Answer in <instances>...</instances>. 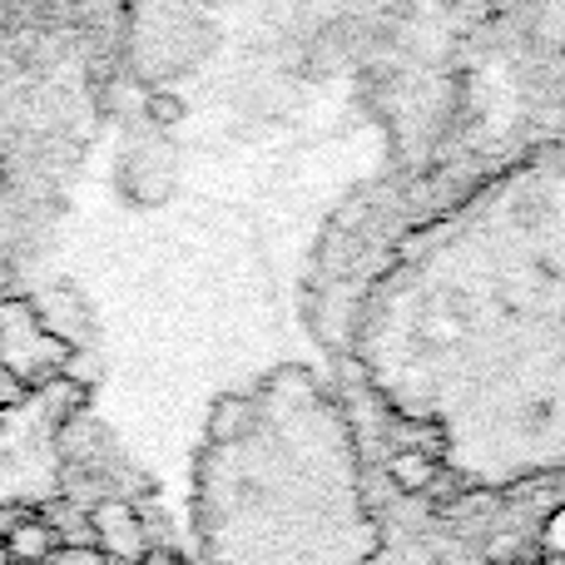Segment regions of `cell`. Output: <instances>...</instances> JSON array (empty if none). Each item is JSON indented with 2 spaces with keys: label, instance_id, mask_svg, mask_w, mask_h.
Wrapping results in <instances>:
<instances>
[{
  "label": "cell",
  "instance_id": "6da1fadb",
  "mask_svg": "<svg viewBox=\"0 0 565 565\" xmlns=\"http://www.w3.org/2000/svg\"><path fill=\"white\" fill-rule=\"evenodd\" d=\"M352 367L467 491L565 467V149L477 179L417 224L352 318Z\"/></svg>",
  "mask_w": 565,
  "mask_h": 565
},
{
  "label": "cell",
  "instance_id": "7a4b0ae2",
  "mask_svg": "<svg viewBox=\"0 0 565 565\" xmlns=\"http://www.w3.org/2000/svg\"><path fill=\"white\" fill-rule=\"evenodd\" d=\"M70 358H75V348H70L65 332H55V322L40 312V302H0V377L6 382H15L20 392H45L50 382H60Z\"/></svg>",
  "mask_w": 565,
  "mask_h": 565
},
{
  "label": "cell",
  "instance_id": "3957f363",
  "mask_svg": "<svg viewBox=\"0 0 565 565\" xmlns=\"http://www.w3.org/2000/svg\"><path fill=\"white\" fill-rule=\"evenodd\" d=\"M89 531H95V551L109 565H145L149 561V536L145 521L129 501H99L89 511Z\"/></svg>",
  "mask_w": 565,
  "mask_h": 565
},
{
  "label": "cell",
  "instance_id": "277c9868",
  "mask_svg": "<svg viewBox=\"0 0 565 565\" xmlns=\"http://www.w3.org/2000/svg\"><path fill=\"white\" fill-rule=\"evenodd\" d=\"M0 551H6L10 565H45L60 551V536L45 516H15L0 536Z\"/></svg>",
  "mask_w": 565,
  "mask_h": 565
},
{
  "label": "cell",
  "instance_id": "5b68a950",
  "mask_svg": "<svg viewBox=\"0 0 565 565\" xmlns=\"http://www.w3.org/2000/svg\"><path fill=\"white\" fill-rule=\"evenodd\" d=\"M536 45L546 65L565 75V0H536Z\"/></svg>",
  "mask_w": 565,
  "mask_h": 565
},
{
  "label": "cell",
  "instance_id": "8992f818",
  "mask_svg": "<svg viewBox=\"0 0 565 565\" xmlns=\"http://www.w3.org/2000/svg\"><path fill=\"white\" fill-rule=\"evenodd\" d=\"M437 457L431 451H402V457H392V481H397L402 491H427L431 481H437Z\"/></svg>",
  "mask_w": 565,
  "mask_h": 565
},
{
  "label": "cell",
  "instance_id": "52a82bcc",
  "mask_svg": "<svg viewBox=\"0 0 565 565\" xmlns=\"http://www.w3.org/2000/svg\"><path fill=\"white\" fill-rule=\"evenodd\" d=\"M45 565H109L105 556H99L95 546H60L55 556H50Z\"/></svg>",
  "mask_w": 565,
  "mask_h": 565
},
{
  "label": "cell",
  "instance_id": "ba28073f",
  "mask_svg": "<svg viewBox=\"0 0 565 565\" xmlns=\"http://www.w3.org/2000/svg\"><path fill=\"white\" fill-rule=\"evenodd\" d=\"M546 546H551V551H561V556H565V511H556V516L546 521Z\"/></svg>",
  "mask_w": 565,
  "mask_h": 565
}]
</instances>
